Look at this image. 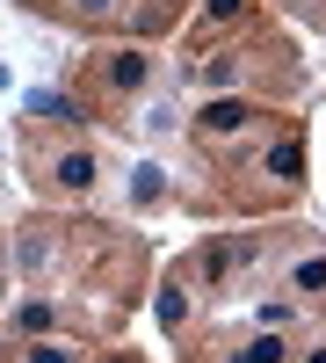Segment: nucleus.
Masks as SVG:
<instances>
[{
	"mask_svg": "<svg viewBox=\"0 0 326 363\" xmlns=\"http://www.w3.org/2000/svg\"><path fill=\"white\" fill-rule=\"evenodd\" d=\"M95 153H58L51 160V182H58V189H66V196H87V189H95Z\"/></svg>",
	"mask_w": 326,
	"mask_h": 363,
	"instance_id": "nucleus-1",
	"label": "nucleus"
},
{
	"mask_svg": "<svg viewBox=\"0 0 326 363\" xmlns=\"http://www.w3.org/2000/svg\"><path fill=\"white\" fill-rule=\"evenodd\" d=\"M109 87H116V95L153 87V58H145V51H116V58H109Z\"/></svg>",
	"mask_w": 326,
	"mask_h": 363,
	"instance_id": "nucleus-2",
	"label": "nucleus"
},
{
	"mask_svg": "<svg viewBox=\"0 0 326 363\" xmlns=\"http://www.w3.org/2000/svg\"><path fill=\"white\" fill-rule=\"evenodd\" d=\"M160 196H167V167H160V160H138V167H131V211L160 203Z\"/></svg>",
	"mask_w": 326,
	"mask_h": 363,
	"instance_id": "nucleus-3",
	"label": "nucleus"
},
{
	"mask_svg": "<svg viewBox=\"0 0 326 363\" xmlns=\"http://www.w3.org/2000/svg\"><path fill=\"white\" fill-rule=\"evenodd\" d=\"M247 124H254L247 102H211V109H203V131H211V138H232V131H247Z\"/></svg>",
	"mask_w": 326,
	"mask_h": 363,
	"instance_id": "nucleus-4",
	"label": "nucleus"
},
{
	"mask_svg": "<svg viewBox=\"0 0 326 363\" xmlns=\"http://www.w3.org/2000/svg\"><path fill=\"white\" fill-rule=\"evenodd\" d=\"M240 73H247V66L225 51V58H211V66H196V87H240Z\"/></svg>",
	"mask_w": 326,
	"mask_h": 363,
	"instance_id": "nucleus-5",
	"label": "nucleus"
},
{
	"mask_svg": "<svg viewBox=\"0 0 326 363\" xmlns=\"http://www.w3.org/2000/svg\"><path fill=\"white\" fill-rule=\"evenodd\" d=\"M269 174H276V182H298V174H305V145H298V138H283L276 153H269Z\"/></svg>",
	"mask_w": 326,
	"mask_h": 363,
	"instance_id": "nucleus-6",
	"label": "nucleus"
},
{
	"mask_svg": "<svg viewBox=\"0 0 326 363\" xmlns=\"http://www.w3.org/2000/svg\"><path fill=\"white\" fill-rule=\"evenodd\" d=\"M22 109H37V116H58V124H80V109H73L66 95H51V87H37V95H29Z\"/></svg>",
	"mask_w": 326,
	"mask_h": 363,
	"instance_id": "nucleus-7",
	"label": "nucleus"
},
{
	"mask_svg": "<svg viewBox=\"0 0 326 363\" xmlns=\"http://www.w3.org/2000/svg\"><path fill=\"white\" fill-rule=\"evenodd\" d=\"M232 363H290V349H283L276 335H254V342H247L240 356H232Z\"/></svg>",
	"mask_w": 326,
	"mask_h": 363,
	"instance_id": "nucleus-8",
	"label": "nucleus"
},
{
	"mask_svg": "<svg viewBox=\"0 0 326 363\" xmlns=\"http://www.w3.org/2000/svg\"><path fill=\"white\" fill-rule=\"evenodd\" d=\"M290 291H326V255H305L290 269Z\"/></svg>",
	"mask_w": 326,
	"mask_h": 363,
	"instance_id": "nucleus-9",
	"label": "nucleus"
},
{
	"mask_svg": "<svg viewBox=\"0 0 326 363\" xmlns=\"http://www.w3.org/2000/svg\"><path fill=\"white\" fill-rule=\"evenodd\" d=\"M22 363H80V349H73V342H29Z\"/></svg>",
	"mask_w": 326,
	"mask_h": 363,
	"instance_id": "nucleus-10",
	"label": "nucleus"
},
{
	"mask_svg": "<svg viewBox=\"0 0 326 363\" xmlns=\"http://www.w3.org/2000/svg\"><path fill=\"white\" fill-rule=\"evenodd\" d=\"M189 320V298L182 291H160V327H182Z\"/></svg>",
	"mask_w": 326,
	"mask_h": 363,
	"instance_id": "nucleus-11",
	"label": "nucleus"
},
{
	"mask_svg": "<svg viewBox=\"0 0 326 363\" xmlns=\"http://www.w3.org/2000/svg\"><path fill=\"white\" fill-rule=\"evenodd\" d=\"M15 327H22V335H44L51 313H44V306H22V313H15Z\"/></svg>",
	"mask_w": 326,
	"mask_h": 363,
	"instance_id": "nucleus-12",
	"label": "nucleus"
},
{
	"mask_svg": "<svg viewBox=\"0 0 326 363\" xmlns=\"http://www.w3.org/2000/svg\"><path fill=\"white\" fill-rule=\"evenodd\" d=\"M203 8H211V22H232V15L247 8V0H203Z\"/></svg>",
	"mask_w": 326,
	"mask_h": 363,
	"instance_id": "nucleus-13",
	"label": "nucleus"
},
{
	"mask_svg": "<svg viewBox=\"0 0 326 363\" xmlns=\"http://www.w3.org/2000/svg\"><path fill=\"white\" fill-rule=\"evenodd\" d=\"M116 8V0H73V15H87V22H95V15H109Z\"/></svg>",
	"mask_w": 326,
	"mask_h": 363,
	"instance_id": "nucleus-14",
	"label": "nucleus"
},
{
	"mask_svg": "<svg viewBox=\"0 0 326 363\" xmlns=\"http://www.w3.org/2000/svg\"><path fill=\"white\" fill-rule=\"evenodd\" d=\"M305 363H326V349H312V356H305Z\"/></svg>",
	"mask_w": 326,
	"mask_h": 363,
	"instance_id": "nucleus-15",
	"label": "nucleus"
}]
</instances>
